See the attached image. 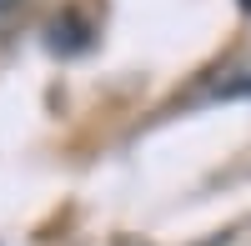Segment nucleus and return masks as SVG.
<instances>
[{
	"mask_svg": "<svg viewBox=\"0 0 251 246\" xmlns=\"http://www.w3.org/2000/svg\"><path fill=\"white\" fill-rule=\"evenodd\" d=\"M50 46H55V50H80V46H86V30L71 25V20H66V25L55 20V25H50Z\"/></svg>",
	"mask_w": 251,
	"mask_h": 246,
	"instance_id": "f257e3e1",
	"label": "nucleus"
},
{
	"mask_svg": "<svg viewBox=\"0 0 251 246\" xmlns=\"http://www.w3.org/2000/svg\"><path fill=\"white\" fill-rule=\"evenodd\" d=\"M10 10H15V0H0V20H5V15H10Z\"/></svg>",
	"mask_w": 251,
	"mask_h": 246,
	"instance_id": "f03ea898",
	"label": "nucleus"
}]
</instances>
